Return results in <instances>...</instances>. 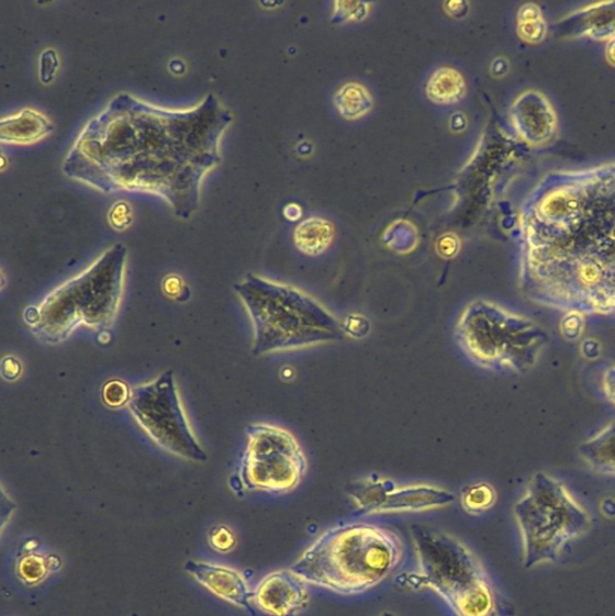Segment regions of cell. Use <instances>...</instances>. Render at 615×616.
<instances>
[{
    "label": "cell",
    "instance_id": "6da1fadb",
    "mask_svg": "<svg viewBox=\"0 0 615 616\" xmlns=\"http://www.w3.org/2000/svg\"><path fill=\"white\" fill-rule=\"evenodd\" d=\"M230 122L212 93L188 110L120 93L87 123L62 171L100 192L162 197L175 216L187 219L199 209L201 181L221 162L219 140Z\"/></svg>",
    "mask_w": 615,
    "mask_h": 616
},
{
    "label": "cell",
    "instance_id": "7a4b0ae2",
    "mask_svg": "<svg viewBox=\"0 0 615 616\" xmlns=\"http://www.w3.org/2000/svg\"><path fill=\"white\" fill-rule=\"evenodd\" d=\"M404 557L400 536L384 526L354 523L318 537L290 566L308 584L354 596L382 584Z\"/></svg>",
    "mask_w": 615,
    "mask_h": 616
},
{
    "label": "cell",
    "instance_id": "3957f363",
    "mask_svg": "<svg viewBox=\"0 0 615 616\" xmlns=\"http://www.w3.org/2000/svg\"><path fill=\"white\" fill-rule=\"evenodd\" d=\"M234 289L252 323L254 355L296 352L346 338L342 322L303 290L252 274Z\"/></svg>",
    "mask_w": 615,
    "mask_h": 616
},
{
    "label": "cell",
    "instance_id": "277c9868",
    "mask_svg": "<svg viewBox=\"0 0 615 616\" xmlns=\"http://www.w3.org/2000/svg\"><path fill=\"white\" fill-rule=\"evenodd\" d=\"M411 537L418 563L417 573L406 577L412 589L438 593L455 616H512L507 599L461 540L424 525L412 526Z\"/></svg>",
    "mask_w": 615,
    "mask_h": 616
},
{
    "label": "cell",
    "instance_id": "5b68a950",
    "mask_svg": "<svg viewBox=\"0 0 615 616\" xmlns=\"http://www.w3.org/2000/svg\"><path fill=\"white\" fill-rule=\"evenodd\" d=\"M126 246L105 251L86 272L55 288L37 307L25 311L36 338L59 344L80 326L104 331L117 316L125 284Z\"/></svg>",
    "mask_w": 615,
    "mask_h": 616
},
{
    "label": "cell",
    "instance_id": "8992f818",
    "mask_svg": "<svg viewBox=\"0 0 615 616\" xmlns=\"http://www.w3.org/2000/svg\"><path fill=\"white\" fill-rule=\"evenodd\" d=\"M455 340L475 365L489 372L520 375L538 364L547 332L534 320L484 299L464 309Z\"/></svg>",
    "mask_w": 615,
    "mask_h": 616
},
{
    "label": "cell",
    "instance_id": "52a82bcc",
    "mask_svg": "<svg viewBox=\"0 0 615 616\" xmlns=\"http://www.w3.org/2000/svg\"><path fill=\"white\" fill-rule=\"evenodd\" d=\"M522 542L523 566L531 569L551 565L567 544L591 528L589 512L580 505L563 481L545 473L535 474L522 498L514 503Z\"/></svg>",
    "mask_w": 615,
    "mask_h": 616
},
{
    "label": "cell",
    "instance_id": "ba28073f",
    "mask_svg": "<svg viewBox=\"0 0 615 616\" xmlns=\"http://www.w3.org/2000/svg\"><path fill=\"white\" fill-rule=\"evenodd\" d=\"M248 445L241 458L238 475L231 486L240 489L288 494L296 490L306 476L308 457L287 429L271 424H251L246 429Z\"/></svg>",
    "mask_w": 615,
    "mask_h": 616
},
{
    "label": "cell",
    "instance_id": "9c48e42d",
    "mask_svg": "<svg viewBox=\"0 0 615 616\" xmlns=\"http://www.w3.org/2000/svg\"><path fill=\"white\" fill-rule=\"evenodd\" d=\"M128 408L140 428L164 451L189 462L208 461L189 427L171 369L150 384L133 388Z\"/></svg>",
    "mask_w": 615,
    "mask_h": 616
},
{
    "label": "cell",
    "instance_id": "30bf717a",
    "mask_svg": "<svg viewBox=\"0 0 615 616\" xmlns=\"http://www.w3.org/2000/svg\"><path fill=\"white\" fill-rule=\"evenodd\" d=\"M308 582L292 569H279L262 579L253 591V606L272 616H298L309 604Z\"/></svg>",
    "mask_w": 615,
    "mask_h": 616
},
{
    "label": "cell",
    "instance_id": "8fae6325",
    "mask_svg": "<svg viewBox=\"0 0 615 616\" xmlns=\"http://www.w3.org/2000/svg\"><path fill=\"white\" fill-rule=\"evenodd\" d=\"M185 569L199 584L234 606L255 615L253 591L239 570L209 563L188 562Z\"/></svg>",
    "mask_w": 615,
    "mask_h": 616
},
{
    "label": "cell",
    "instance_id": "7c38bea8",
    "mask_svg": "<svg viewBox=\"0 0 615 616\" xmlns=\"http://www.w3.org/2000/svg\"><path fill=\"white\" fill-rule=\"evenodd\" d=\"M453 492L427 485L398 488L393 483L385 492L375 514L417 513L452 505Z\"/></svg>",
    "mask_w": 615,
    "mask_h": 616
},
{
    "label": "cell",
    "instance_id": "4fadbf2b",
    "mask_svg": "<svg viewBox=\"0 0 615 616\" xmlns=\"http://www.w3.org/2000/svg\"><path fill=\"white\" fill-rule=\"evenodd\" d=\"M567 21V35L607 40L615 38V3H598L580 9Z\"/></svg>",
    "mask_w": 615,
    "mask_h": 616
},
{
    "label": "cell",
    "instance_id": "5bb4252c",
    "mask_svg": "<svg viewBox=\"0 0 615 616\" xmlns=\"http://www.w3.org/2000/svg\"><path fill=\"white\" fill-rule=\"evenodd\" d=\"M581 461L595 474L615 477V422L577 448Z\"/></svg>",
    "mask_w": 615,
    "mask_h": 616
},
{
    "label": "cell",
    "instance_id": "9a60e30c",
    "mask_svg": "<svg viewBox=\"0 0 615 616\" xmlns=\"http://www.w3.org/2000/svg\"><path fill=\"white\" fill-rule=\"evenodd\" d=\"M53 130L52 123L37 111L24 110L0 123L2 142L26 144L35 142Z\"/></svg>",
    "mask_w": 615,
    "mask_h": 616
},
{
    "label": "cell",
    "instance_id": "2e32d148",
    "mask_svg": "<svg viewBox=\"0 0 615 616\" xmlns=\"http://www.w3.org/2000/svg\"><path fill=\"white\" fill-rule=\"evenodd\" d=\"M334 237L335 229L329 221L313 217L299 224L294 242L301 253L317 256L330 248Z\"/></svg>",
    "mask_w": 615,
    "mask_h": 616
},
{
    "label": "cell",
    "instance_id": "e0dca14e",
    "mask_svg": "<svg viewBox=\"0 0 615 616\" xmlns=\"http://www.w3.org/2000/svg\"><path fill=\"white\" fill-rule=\"evenodd\" d=\"M466 93L463 75L449 66L436 71L427 85V95L436 104H454Z\"/></svg>",
    "mask_w": 615,
    "mask_h": 616
},
{
    "label": "cell",
    "instance_id": "ac0fdd59",
    "mask_svg": "<svg viewBox=\"0 0 615 616\" xmlns=\"http://www.w3.org/2000/svg\"><path fill=\"white\" fill-rule=\"evenodd\" d=\"M335 106L346 120H357L368 114L373 109V97L360 84H347L334 97Z\"/></svg>",
    "mask_w": 615,
    "mask_h": 616
},
{
    "label": "cell",
    "instance_id": "d6986e66",
    "mask_svg": "<svg viewBox=\"0 0 615 616\" xmlns=\"http://www.w3.org/2000/svg\"><path fill=\"white\" fill-rule=\"evenodd\" d=\"M497 499L494 487L480 481V483L468 486L462 491L461 505L467 514L480 515L493 508Z\"/></svg>",
    "mask_w": 615,
    "mask_h": 616
},
{
    "label": "cell",
    "instance_id": "ffe728a7",
    "mask_svg": "<svg viewBox=\"0 0 615 616\" xmlns=\"http://www.w3.org/2000/svg\"><path fill=\"white\" fill-rule=\"evenodd\" d=\"M51 573L50 556L28 553L17 560L16 575L27 587L40 584Z\"/></svg>",
    "mask_w": 615,
    "mask_h": 616
},
{
    "label": "cell",
    "instance_id": "44dd1931",
    "mask_svg": "<svg viewBox=\"0 0 615 616\" xmlns=\"http://www.w3.org/2000/svg\"><path fill=\"white\" fill-rule=\"evenodd\" d=\"M518 36L527 42L538 43L547 36V24L541 9L535 4L524 5L518 13Z\"/></svg>",
    "mask_w": 615,
    "mask_h": 616
},
{
    "label": "cell",
    "instance_id": "7402d4cb",
    "mask_svg": "<svg viewBox=\"0 0 615 616\" xmlns=\"http://www.w3.org/2000/svg\"><path fill=\"white\" fill-rule=\"evenodd\" d=\"M130 395L131 389L120 379L109 380L102 391L103 401L111 408L128 406Z\"/></svg>",
    "mask_w": 615,
    "mask_h": 616
},
{
    "label": "cell",
    "instance_id": "603a6c76",
    "mask_svg": "<svg viewBox=\"0 0 615 616\" xmlns=\"http://www.w3.org/2000/svg\"><path fill=\"white\" fill-rule=\"evenodd\" d=\"M209 542L215 551L228 553L235 545V536L227 526L221 525L210 532Z\"/></svg>",
    "mask_w": 615,
    "mask_h": 616
},
{
    "label": "cell",
    "instance_id": "cb8c5ba5",
    "mask_svg": "<svg viewBox=\"0 0 615 616\" xmlns=\"http://www.w3.org/2000/svg\"><path fill=\"white\" fill-rule=\"evenodd\" d=\"M59 70V55L53 50L43 51L40 61V76L45 84L52 80Z\"/></svg>",
    "mask_w": 615,
    "mask_h": 616
},
{
    "label": "cell",
    "instance_id": "d4e9b609",
    "mask_svg": "<svg viewBox=\"0 0 615 616\" xmlns=\"http://www.w3.org/2000/svg\"><path fill=\"white\" fill-rule=\"evenodd\" d=\"M601 388L603 395L611 405L615 408V366H611L602 375Z\"/></svg>",
    "mask_w": 615,
    "mask_h": 616
},
{
    "label": "cell",
    "instance_id": "484cf974",
    "mask_svg": "<svg viewBox=\"0 0 615 616\" xmlns=\"http://www.w3.org/2000/svg\"><path fill=\"white\" fill-rule=\"evenodd\" d=\"M447 243L444 242V240H441L440 243V252L443 253L445 251V249H449V252H447V255H451L452 253L455 252V239H451V237H444Z\"/></svg>",
    "mask_w": 615,
    "mask_h": 616
},
{
    "label": "cell",
    "instance_id": "4316f807",
    "mask_svg": "<svg viewBox=\"0 0 615 616\" xmlns=\"http://www.w3.org/2000/svg\"><path fill=\"white\" fill-rule=\"evenodd\" d=\"M606 59L611 65L615 66V38L607 41Z\"/></svg>",
    "mask_w": 615,
    "mask_h": 616
}]
</instances>
